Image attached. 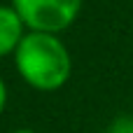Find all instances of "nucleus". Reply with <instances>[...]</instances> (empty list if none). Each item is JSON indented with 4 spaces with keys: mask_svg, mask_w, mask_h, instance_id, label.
<instances>
[{
    "mask_svg": "<svg viewBox=\"0 0 133 133\" xmlns=\"http://www.w3.org/2000/svg\"><path fill=\"white\" fill-rule=\"evenodd\" d=\"M12 133H35V131H30V129H19V131H12Z\"/></svg>",
    "mask_w": 133,
    "mask_h": 133,
    "instance_id": "6",
    "label": "nucleus"
},
{
    "mask_svg": "<svg viewBox=\"0 0 133 133\" xmlns=\"http://www.w3.org/2000/svg\"><path fill=\"white\" fill-rule=\"evenodd\" d=\"M19 75L40 91H56L70 77V54L51 33H28L14 51Z\"/></svg>",
    "mask_w": 133,
    "mask_h": 133,
    "instance_id": "1",
    "label": "nucleus"
},
{
    "mask_svg": "<svg viewBox=\"0 0 133 133\" xmlns=\"http://www.w3.org/2000/svg\"><path fill=\"white\" fill-rule=\"evenodd\" d=\"M5 103H7V87H5V82L0 79V112L5 110Z\"/></svg>",
    "mask_w": 133,
    "mask_h": 133,
    "instance_id": "5",
    "label": "nucleus"
},
{
    "mask_svg": "<svg viewBox=\"0 0 133 133\" xmlns=\"http://www.w3.org/2000/svg\"><path fill=\"white\" fill-rule=\"evenodd\" d=\"M23 40V21L14 7L0 5V56L16 51L19 42Z\"/></svg>",
    "mask_w": 133,
    "mask_h": 133,
    "instance_id": "3",
    "label": "nucleus"
},
{
    "mask_svg": "<svg viewBox=\"0 0 133 133\" xmlns=\"http://www.w3.org/2000/svg\"><path fill=\"white\" fill-rule=\"evenodd\" d=\"M105 133H133V117H119V119H115Z\"/></svg>",
    "mask_w": 133,
    "mask_h": 133,
    "instance_id": "4",
    "label": "nucleus"
},
{
    "mask_svg": "<svg viewBox=\"0 0 133 133\" xmlns=\"http://www.w3.org/2000/svg\"><path fill=\"white\" fill-rule=\"evenodd\" d=\"M16 14L37 33L68 28L82 7V0H12Z\"/></svg>",
    "mask_w": 133,
    "mask_h": 133,
    "instance_id": "2",
    "label": "nucleus"
}]
</instances>
